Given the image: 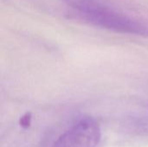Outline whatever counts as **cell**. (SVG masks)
Masks as SVG:
<instances>
[{"instance_id":"2","label":"cell","mask_w":148,"mask_h":147,"mask_svg":"<svg viewBox=\"0 0 148 147\" xmlns=\"http://www.w3.org/2000/svg\"><path fill=\"white\" fill-rule=\"evenodd\" d=\"M101 139L98 122L92 117H82L74 122L49 147H97Z\"/></svg>"},{"instance_id":"1","label":"cell","mask_w":148,"mask_h":147,"mask_svg":"<svg viewBox=\"0 0 148 147\" xmlns=\"http://www.w3.org/2000/svg\"><path fill=\"white\" fill-rule=\"evenodd\" d=\"M79 18L95 26L138 36H148V24L121 13L98 0H63Z\"/></svg>"}]
</instances>
